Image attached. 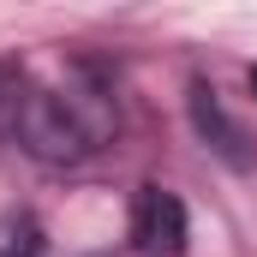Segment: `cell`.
<instances>
[{
    "mask_svg": "<svg viewBox=\"0 0 257 257\" xmlns=\"http://www.w3.org/2000/svg\"><path fill=\"white\" fill-rule=\"evenodd\" d=\"M24 96H30L24 72H18V66H0V138H18V114H24Z\"/></svg>",
    "mask_w": 257,
    "mask_h": 257,
    "instance_id": "277c9868",
    "label": "cell"
},
{
    "mask_svg": "<svg viewBox=\"0 0 257 257\" xmlns=\"http://www.w3.org/2000/svg\"><path fill=\"white\" fill-rule=\"evenodd\" d=\"M102 132H108V120L102 114H84V96H60V90H36L30 84L12 144H24L36 162L66 168V162H84L102 144Z\"/></svg>",
    "mask_w": 257,
    "mask_h": 257,
    "instance_id": "6da1fadb",
    "label": "cell"
},
{
    "mask_svg": "<svg viewBox=\"0 0 257 257\" xmlns=\"http://www.w3.org/2000/svg\"><path fill=\"white\" fill-rule=\"evenodd\" d=\"M251 96H257V66H251Z\"/></svg>",
    "mask_w": 257,
    "mask_h": 257,
    "instance_id": "5b68a950",
    "label": "cell"
},
{
    "mask_svg": "<svg viewBox=\"0 0 257 257\" xmlns=\"http://www.w3.org/2000/svg\"><path fill=\"white\" fill-rule=\"evenodd\" d=\"M186 203L168 186H138L132 197V245L144 257H180L186 251Z\"/></svg>",
    "mask_w": 257,
    "mask_h": 257,
    "instance_id": "7a4b0ae2",
    "label": "cell"
},
{
    "mask_svg": "<svg viewBox=\"0 0 257 257\" xmlns=\"http://www.w3.org/2000/svg\"><path fill=\"white\" fill-rule=\"evenodd\" d=\"M192 126L203 144H215L233 168H245V138H239V126L221 114V102H215V90L209 84H192Z\"/></svg>",
    "mask_w": 257,
    "mask_h": 257,
    "instance_id": "3957f363",
    "label": "cell"
}]
</instances>
